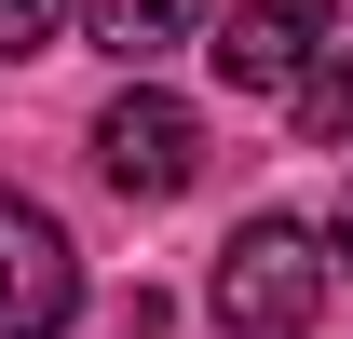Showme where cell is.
I'll return each instance as SVG.
<instances>
[{"label": "cell", "mask_w": 353, "mask_h": 339, "mask_svg": "<svg viewBox=\"0 0 353 339\" xmlns=\"http://www.w3.org/2000/svg\"><path fill=\"white\" fill-rule=\"evenodd\" d=\"M82 312V258L28 190H0V339H68Z\"/></svg>", "instance_id": "obj_3"}, {"label": "cell", "mask_w": 353, "mask_h": 339, "mask_svg": "<svg viewBox=\"0 0 353 339\" xmlns=\"http://www.w3.org/2000/svg\"><path fill=\"white\" fill-rule=\"evenodd\" d=\"M326 231H299V217H245L218 245V271H204V312H218V339H312V312H326Z\"/></svg>", "instance_id": "obj_1"}, {"label": "cell", "mask_w": 353, "mask_h": 339, "mask_svg": "<svg viewBox=\"0 0 353 339\" xmlns=\"http://www.w3.org/2000/svg\"><path fill=\"white\" fill-rule=\"evenodd\" d=\"M285 109H299V150H353V41H326L285 82Z\"/></svg>", "instance_id": "obj_6"}, {"label": "cell", "mask_w": 353, "mask_h": 339, "mask_svg": "<svg viewBox=\"0 0 353 339\" xmlns=\"http://www.w3.org/2000/svg\"><path fill=\"white\" fill-rule=\"evenodd\" d=\"M95 176H109L123 204H176V190L204 176V109H190V95H163L150 68H136V82L95 109Z\"/></svg>", "instance_id": "obj_2"}, {"label": "cell", "mask_w": 353, "mask_h": 339, "mask_svg": "<svg viewBox=\"0 0 353 339\" xmlns=\"http://www.w3.org/2000/svg\"><path fill=\"white\" fill-rule=\"evenodd\" d=\"M218 28V0H82V41L123 54V68H163L176 41H204Z\"/></svg>", "instance_id": "obj_5"}, {"label": "cell", "mask_w": 353, "mask_h": 339, "mask_svg": "<svg viewBox=\"0 0 353 339\" xmlns=\"http://www.w3.org/2000/svg\"><path fill=\"white\" fill-rule=\"evenodd\" d=\"M68 14H82V0H0V54H41Z\"/></svg>", "instance_id": "obj_7"}, {"label": "cell", "mask_w": 353, "mask_h": 339, "mask_svg": "<svg viewBox=\"0 0 353 339\" xmlns=\"http://www.w3.org/2000/svg\"><path fill=\"white\" fill-rule=\"evenodd\" d=\"M326 28H340V0H231L218 28H204V54H218L231 95H285L326 54Z\"/></svg>", "instance_id": "obj_4"}, {"label": "cell", "mask_w": 353, "mask_h": 339, "mask_svg": "<svg viewBox=\"0 0 353 339\" xmlns=\"http://www.w3.org/2000/svg\"><path fill=\"white\" fill-rule=\"evenodd\" d=\"M326 258H340V271H353V190H340V217H326Z\"/></svg>", "instance_id": "obj_8"}]
</instances>
